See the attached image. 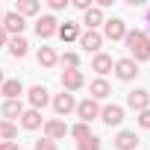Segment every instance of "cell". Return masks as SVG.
I'll return each mask as SVG.
<instances>
[{"mask_svg": "<svg viewBox=\"0 0 150 150\" xmlns=\"http://www.w3.org/2000/svg\"><path fill=\"white\" fill-rule=\"evenodd\" d=\"M138 127H141V129H150V109L138 112Z\"/></svg>", "mask_w": 150, "mask_h": 150, "instance_id": "29", "label": "cell"}, {"mask_svg": "<svg viewBox=\"0 0 150 150\" xmlns=\"http://www.w3.org/2000/svg\"><path fill=\"white\" fill-rule=\"evenodd\" d=\"M103 35L109 41H124L127 38V24L121 18H112V21H103Z\"/></svg>", "mask_w": 150, "mask_h": 150, "instance_id": "2", "label": "cell"}, {"mask_svg": "<svg viewBox=\"0 0 150 150\" xmlns=\"http://www.w3.org/2000/svg\"><path fill=\"white\" fill-rule=\"evenodd\" d=\"M44 138H50V141H59V138H65V132H68V127H65V121H59V118H53V121H47L44 124Z\"/></svg>", "mask_w": 150, "mask_h": 150, "instance_id": "14", "label": "cell"}, {"mask_svg": "<svg viewBox=\"0 0 150 150\" xmlns=\"http://www.w3.org/2000/svg\"><path fill=\"white\" fill-rule=\"evenodd\" d=\"M68 132H71V135H74V138H77V141H83V138H88V135H91V127H88V124H83V121H80V124H74V127H71V129H68Z\"/></svg>", "mask_w": 150, "mask_h": 150, "instance_id": "26", "label": "cell"}, {"mask_svg": "<svg viewBox=\"0 0 150 150\" xmlns=\"http://www.w3.org/2000/svg\"><path fill=\"white\" fill-rule=\"evenodd\" d=\"M100 138L97 135H88V138H83V141H77V150H100Z\"/></svg>", "mask_w": 150, "mask_h": 150, "instance_id": "27", "label": "cell"}, {"mask_svg": "<svg viewBox=\"0 0 150 150\" xmlns=\"http://www.w3.org/2000/svg\"><path fill=\"white\" fill-rule=\"evenodd\" d=\"M3 44H9V35H6V30H3V27H0V47H3Z\"/></svg>", "mask_w": 150, "mask_h": 150, "instance_id": "34", "label": "cell"}, {"mask_svg": "<svg viewBox=\"0 0 150 150\" xmlns=\"http://www.w3.org/2000/svg\"><path fill=\"white\" fill-rule=\"evenodd\" d=\"M115 147H118V150H135V147H138V135H135L132 129H121V132L115 135Z\"/></svg>", "mask_w": 150, "mask_h": 150, "instance_id": "13", "label": "cell"}, {"mask_svg": "<svg viewBox=\"0 0 150 150\" xmlns=\"http://www.w3.org/2000/svg\"><path fill=\"white\" fill-rule=\"evenodd\" d=\"M53 109H56V115H59V118H65V115H71L74 109H77V100H74V94L62 91V94H56V97H53Z\"/></svg>", "mask_w": 150, "mask_h": 150, "instance_id": "6", "label": "cell"}, {"mask_svg": "<svg viewBox=\"0 0 150 150\" xmlns=\"http://www.w3.org/2000/svg\"><path fill=\"white\" fill-rule=\"evenodd\" d=\"M27 97H30V106L41 112V109L47 106V100H50V91H47L44 86H33V88L27 91Z\"/></svg>", "mask_w": 150, "mask_h": 150, "instance_id": "12", "label": "cell"}, {"mask_svg": "<svg viewBox=\"0 0 150 150\" xmlns=\"http://www.w3.org/2000/svg\"><path fill=\"white\" fill-rule=\"evenodd\" d=\"M35 150H59V147H56V141H50V138H41V141H35Z\"/></svg>", "mask_w": 150, "mask_h": 150, "instance_id": "30", "label": "cell"}, {"mask_svg": "<svg viewBox=\"0 0 150 150\" xmlns=\"http://www.w3.org/2000/svg\"><path fill=\"white\" fill-rule=\"evenodd\" d=\"M0 21H3V9H0Z\"/></svg>", "mask_w": 150, "mask_h": 150, "instance_id": "36", "label": "cell"}, {"mask_svg": "<svg viewBox=\"0 0 150 150\" xmlns=\"http://www.w3.org/2000/svg\"><path fill=\"white\" fill-rule=\"evenodd\" d=\"M0 138L3 141H15L18 138V127L12 121H0Z\"/></svg>", "mask_w": 150, "mask_h": 150, "instance_id": "25", "label": "cell"}, {"mask_svg": "<svg viewBox=\"0 0 150 150\" xmlns=\"http://www.w3.org/2000/svg\"><path fill=\"white\" fill-rule=\"evenodd\" d=\"M35 33H38V38H50V35L59 33V21H56L53 15H41V18L35 21Z\"/></svg>", "mask_w": 150, "mask_h": 150, "instance_id": "7", "label": "cell"}, {"mask_svg": "<svg viewBox=\"0 0 150 150\" xmlns=\"http://www.w3.org/2000/svg\"><path fill=\"white\" fill-rule=\"evenodd\" d=\"M147 24H150V12H147Z\"/></svg>", "mask_w": 150, "mask_h": 150, "instance_id": "37", "label": "cell"}, {"mask_svg": "<svg viewBox=\"0 0 150 150\" xmlns=\"http://www.w3.org/2000/svg\"><path fill=\"white\" fill-rule=\"evenodd\" d=\"M127 50L132 53L129 59L138 65V62H147L150 59V35L147 33H141V30H132V33H127Z\"/></svg>", "mask_w": 150, "mask_h": 150, "instance_id": "1", "label": "cell"}, {"mask_svg": "<svg viewBox=\"0 0 150 150\" xmlns=\"http://www.w3.org/2000/svg\"><path fill=\"white\" fill-rule=\"evenodd\" d=\"M68 6V0H50V9L53 12H59V9H65Z\"/></svg>", "mask_w": 150, "mask_h": 150, "instance_id": "33", "label": "cell"}, {"mask_svg": "<svg viewBox=\"0 0 150 150\" xmlns=\"http://www.w3.org/2000/svg\"><path fill=\"white\" fill-rule=\"evenodd\" d=\"M127 106L135 109V112H144V109H150V94L144 88H135V91L127 94Z\"/></svg>", "mask_w": 150, "mask_h": 150, "instance_id": "10", "label": "cell"}, {"mask_svg": "<svg viewBox=\"0 0 150 150\" xmlns=\"http://www.w3.org/2000/svg\"><path fill=\"white\" fill-rule=\"evenodd\" d=\"M0 150H21L18 141H0Z\"/></svg>", "mask_w": 150, "mask_h": 150, "instance_id": "31", "label": "cell"}, {"mask_svg": "<svg viewBox=\"0 0 150 150\" xmlns=\"http://www.w3.org/2000/svg\"><path fill=\"white\" fill-rule=\"evenodd\" d=\"M0 94H3L6 100H21V94H24L21 80H6L3 86H0Z\"/></svg>", "mask_w": 150, "mask_h": 150, "instance_id": "15", "label": "cell"}, {"mask_svg": "<svg viewBox=\"0 0 150 150\" xmlns=\"http://www.w3.org/2000/svg\"><path fill=\"white\" fill-rule=\"evenodd\" d=\"M74 6L83 9V12H88V9H91V0H74Z\"/></svg>", "mask_w": 150, "mask_h": 150, "instance_id": "32", "label": "cell"}, {"mask_svg": "<svg viewBox=\"0 0 150 150\" xmlns=\"http://www.w3.org/2000/svg\"><path fill=\"white\" fill-rule=\"evenodd\" d=\"M100 121H103L106 127H118V124L124 121V106H118V103L103 106V109H100Z\"/></svg>", "mask_w": 150, "mask_h": 150, "instance_id": "8", "label": "cell"}, {"mask_svg": "<svg viewBox=\"0 0 150 150\" xmlns=\"http://www.w3.org/2000/svg\"><path fill=\"white\" fill-rule=\"evenodd\" d=\"M56 62H59V56H56L53 47H41V50H38V65H41V68H53Z\"/></svg>", "mask_w": 150, "mask_h": 150, "instance_id": "22", "label": "cell"}, {"mask_svg": "<svg viewBox=\"0 0 150 150\" xmlns=\"http://www.w3.org/2000/svg\"><path fill=\"white\" fill-rule=\"evenodd\" d=\"M3 83H6V77H3V71H0V86H3Z\"/></svg>", "mask_w": 150, "mask_h": 150, "instance_id": "35", "label": "cell"}, {"mask_svg": "<svg viewBox=\"0 0 150 150\" xmlns=\"http://www.w3.org/2000/svg\"><path fill=\"white\" fill-rule=\"evenodd\" d=\"M86 86V77H83V71H62V91H77Z\"/></svg>", "mask_w": 150, "mask_h": 150, "instance_id": "5", "label": "cell"}, {"mask_svg": "<svg viewBox=\"0 0 150 150\" xmlns=\"http://www.w3.org/2000/svg\"><path fill=\"white\" fill-rule=\"evenodd\" d=\"M91 71H97L100 77H103V74H109V71H112V56H106V53H94V59H91Z\"/></svg>", "mask_w": 150, "mask_h": 150, "instance_id": "18", "label": "cell"}, {"mask_svg": "<svg viewBox=\"0 0 150 150\" xmlns=\"http://www.w3.org/2000/svg\"><path fill=\"white\" fill-rule=\"evenodd\" d=\"M21 115H24V103H21V100H6V103H3V118H6V121L21 118Z\"/></svg>", "mask_w": 150, "mask_h": 150, "instance_id": "21", "label": "cell"}, {"mask_svg": "<svg viewBox=\"0 0 150 150\" xmlns=\"http://www.w3.org/2000/svg\"><path fill=\"white\" fill-rule=\"evenodd\" d=\"M80 44L88 50V53H100V44H103V35L97 33V30H86V33H80Z\"/></svg>", "mask_w": 150, "mask_h": 150, "instance_id": "11", "label": "cell"}, {"mask_svg": "<svg viewBox=\"0 0 150 150\" xmlns=\"http://www.w3.org/2000/svg\"><path fill=\"white\" fill-rule=\"evenodd\" d=\"M88 91H91V100H106L109 94H112V88H109V83L100 77V80H94L91 86H88Z\"/></svg>", "mask_w": 150, "mask_h": 150, "instance_id": "16", "label": "cell"}, {"mask_svg": "<svg viewBox=\"0 0 150 150\" xmlns=\"http://www.w3.org/2000/svg\"><path fill=\"white\" fill-rule=\"evenodd\" d=\"M0 27L6 30V35H9V33H12V35H21L27 24H24V18H21L18 12H6V15H3V21H0Z\"/></svg>", "mask_w": 150, "mask_h": 150, "instance_id": "9", "label": "cell"}, {"mask_svg": "<svg viewBox=\"0 0 150 150\" xmlns=\"http://www.w3.org/2000/svg\"><path fill=\"white\" fill-rule=\"evenodd\" d=\"M86 24H88V30H97V27L103 24V12H100V6H91V9L86 12Z\"/></svg>", "mask_w": 150, "mask_h": 150, "instance_id": "24", "label": "cell"}, {"mask_svg": "<svg viewBox=\"0 0 150 150\" xmlns=\"http://www.w3.org/2000/svg\"><path fill=\"white\" fill-rule=\"evenodd\" d=\"M59 38H62V41H77V38H80V24L65 21V24L59 27Z\"/></svg>", "mask_w": 150, "mask_h": 150, "instance_id": "19", "label": "cell"}, {"mask_svg": "<svg viewBox=\"0 0 150 150\" xmlns=\"http://www.w3.org/2000/svg\"><path fill=\"white\" fill-rule=\"evenodd\" d=\"M21 127H24V129H38V127H41V112H38V109H24Z\"/></svg>", "mask_w": 150, "mask_h": 150, "instance_id": "17", "label": "cell"}, {"mask_svg": "<svg viewBox=\"0 0 150 150\" xmlns=\"http://www.w3.org/2000/svg\"><path fill=\"white\" fill-rule=\"evenodd\" d=\"M112 68H115V77H118V80H124V83L135 80V74H138V65H135L132 59H118Z\"/></svg>", "mask_w": 150, "mask_h": 150, "instance_id": "4", "label": "cell"}, {"mask_svg": "<svg viewBox=\"0 0 150 150\" xmlns=\"http://www.w3.org/2000/svg\"><path fill=\"white\" fill-rule=\"evenodd\" d=\"M68 71H77V65H80V56L77 53H62V59H59Z\"/></svg>", "mask_w": 150, "mask_h": 150, "instance_id": "28", "label": "cell"}, {"mask_svg": "<svg viewBox=\"0 0 150 150\" xmlns=\"http://www.w3.org/2000/svg\"><path fill=\"white\" fill-rule=\"evenodd\" d=\"M74 112H77L80 115V121L83 124H91L94 118H100V106H97V100H83V103H77V109H74Z\"/></svg>", "mask_w": 150, "mask_h": 150, "instance_id": "3", "label": "cell"}, {"mask_svg": "<svg viewBox=\"0 0 150 150\" xmlns=\"http://www.w3.org/2000/svg\"><path fill=\"white\" fill-rule=\"evenodd\" d=\"M27 47H30V44H27L24 35H15V38L9 41V53H12L15 59H24V56H27Z\"/></svg>", "mask_w": 150, "mask_h": 150, "instance_id": "20", "label": "cell"}, {"mask_svg": "<svg viewBox=\"0 0 150 150\" xmlns=\"http://www.w3.org/2000/svg\"><path fill=\"white\" fill-rule=\"evenodd\" d=\"M15 12H18L21 18H27V15H35V12H38V0H18Z\"/></svg>", "mask_w": 150, "mask_h": 150, "instance_id": "23", "label": "cell"}]
</instances>
